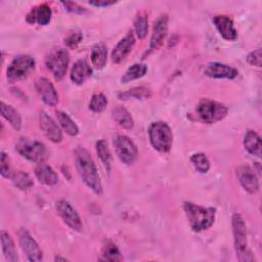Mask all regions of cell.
<instances>
[{"mask_svg":"<svg viewBox=\"0 0 262 262\" xmlns=\"http://www.w3.org/2000/svg\"><path fill=\"white\" fill-rule=\"evenodd\" d=\"M54 260H55V261H59V260H61V261H67L68 259H66V258H60V257H55Z\"/></svg>","mask_w":262,"mask_h":262,"instance_id":"60d3db41","label":"cell"},{"mask_svg":"<svg viewBox=\"0 0 262 262\" xmlns=\"http://www.w3.org/2000/svg\"><path fill=\"white\" fill-rule=\"evenodd\" d=\"M52 16L51 7L47 3H41L33 7L27 14V21L31 25L37 24L40 26H46L50 23Z\"/></svg>","mask_w":262,"mask_h":262,"instance_id":"d6986e66","label":"cell"},{"mask_svg":"<svg viewBox=\"0 0 262 262\" xmlns=\"http://www.w3.org/2000/svg\"><path fill=\"white\" fill-rule=\"evenodd\" d=\"M135 45V37L132 31H130L124 38H122L112 51V60L115 63L121 62L127 57Z\"/></svg>","mask_w":262,"mask_h":262,"instance_id":"e0dca14e","label":"cell"},{"mask_svg":"<svg viewBox=\"0 0 262 262\" xmlns=\"http://www.w3.org/2000/svg\"><path fill=\"white\" fill-rule=\"evenodd\" d=\"M69 61V52L63 48L52 49L45 58L46 68L52 73L56 80L63 78L68 70Z\"/></svg>","mask_w":262,"mask_h":262,"instance_id":"ba28073f","label":"cell"},{"mask_svg":"<svg viewBox=\"0 0 262 262\" xmlns=\"http://www.w3.org/2000/svg\"><path fill=\"white\" fill-rule=\"evenodd\" d=\"M113 143L118 158L126 165H131L135 162L138 156V149L135 143L126 135L118 134L114 136Z\"/></svg>","mask_w":262,"mask_h":262,"instance_id":"9c48e42d","label":"cell"},{"mask_svg":"<svg viewBox=\"0 0 262 262\" xmlns=\"http://www.w3.org/2000/svg\"><path fill=\"white\" fill-rule=\"evenodd\" d=\"M112 117L115 122H117L121 127L130 130L134 126L133 118L131 117L130 113L123 106H116L112 111Z\"/></svg>","mask_w":262,"mask_h":262,"instance_id":"d4e9b609","label":"cell"},{"mask_svg":"<svg viewBox=\"0 0 262 262\" xmlns=\"http://www.w3.org/2000/svg\"><path fill=\"white\" fill-rule=\"evenodd\" d=\"M90 5L95 6V7H108L112 5H115L117 2L116 1H105V0H97V1H89L88 2Z\"/></svg>","mask_w":262,"mask_h":262,"instance_id":"ab89813d","label":"cell"},{"mask_svg":"<svg viewBox=\"0 0 262 262\" xmlns=\"http://www.w3.org/2000/svg\"><path fill=\"white\" fill-rule=\"evenodd\" d=\"M147 72V66L144 63H134L127 69L121 78L122 83H128L130 81L143 77Z\"/></svg>","mask_w":262,"mask_h":262,"instance_id":"83f0119b","label":"cell"},{"mask_svg":"<svg viewBox=\"0 0 262 262\" xmlns=\"http://www.w3.org/2000/svg\"><path fill=\"white\" fill-rule=\"evenodd\" d=\"M107 105V99L102 93H95L92 95L89 102V108L94 113H101Z\"/></svg>","mask_w":262,"mask_h":262,"instance_id":"e575fe53","label":"cell"},{"mask_svg":"<svg viewBox=\"0 0 262 262\" xmlns=\"http://www.w3.org/2000/svg\"><path fill=\"white\" fill-rule=\"evenodd\" d=\"M18 242L23 252L26 254L29 261L37 262L43 259L41 249L27 229L20 228L18 230Z\"/></svg>","mask_w":262,"mask_h":262,"instance_id":"8fae6325","label":"cell"},{"mask_svg":"<svg viewBox=\"0 0 262 262\" xmlns=\"http://www.w3.org/2000/svg\"><path fill=\"white\" fill-rule=\"evenodd\" d=\"M238 181L243 188L249 193H256L259 190V181L255 172L249 166H241L236 170Z\"/></svg>","mask_w":262,"mask_h":262,"instance_id":"2e32d148","label":"cell"},{"mask_svg":"<svg viewBox=\"0 0 262 262\" xmlns=\"http://www.w3.org/2000/svg\"><path fill=\"white\" fill-rule=\"evenodd\" d=\"M92 75V70L84 59L77 60L71 70V80L77 85L83 84Z\"/></svg>","mask_w":262,"mask_h":262,"instance_id":"ffe728a7","label":"cell"},{"mask_svg":"<svg viewBox=\"0 0 262 262\" xmlns=\"http://www.w3.org/2000/svg\"><path fill=\"white\" fill-rule=\"evenodd\" d=\"M35 88L41 99L47 105L54 106L58 102V94L53 86V84L44 77L38 78L35 82Z\"/></svg>","mask_w":262,"mask_h":262,"instance_id":"4fadbf2b","label":"cell"},{"mask_svg":"<svg viewBox=\"0 0 262 262\" xmlns=\"http://www.w3.org/2000/svg\"><path fill=\"white\" fill-rule=\"evenodd\" d=\"M134 30L137 37L142 40L146 37L148 31V19L147 14L144 11H140L137 13L134 20Z\"/></svg>","mask_w":262,"mask_h":262,"instance_id":"1f68e13d","label":"cell"},{"mask_svg":"<svg viewBox=\"0 0 262 262\" xmlns=\"http://www.w3.org/2000/svg\"><path fill=\"white\" fill-rule=\"evenodd\" d=\"M231 225H232L234 249H235L237 259L242 262L254 261L255 258L252 255L251 251L248 249L247 226L244 218L238 213H234L232 215Z\"/></svg>","mask_w":262,"mask_h":262,"instance_id":"3957f363","label":"cell"},{"mask_svg":"<svg viewBox=\"0 0 262 262\" xmlns=\"http://www.w3.org/2000/svg\"><path fill=\"white\" fill-rule=\"evenodd\" d=\"M244 146L247 151L257 158L261 157V138L254 130H248L244 137Z\"/></svg>","mask_w":262,"mask_h":262,"instance_id":"603a6c76","label":"cell"},{"mask_svg":"<svg viewBox=\"0 0 262 262\" xmlns=\"http://www.w3.org/2000/svg\"><path fill=\"white\" fill-rule=\"evenodd\" d=\"M99 260L102 261H121L123 260V257L121 255V252L119 251L118 247L111 241H106V243L103 245L101 254H100Z\"/></svg>","mask_w":262,"mask_h":262,"instance_id":"f1b7e54d","label":"cell"},{"mask_svg":"<svg viewBox=\"0 0 262 262\" xmlns=\"http://www.w3.org/2000/svg\"><path fill=\"white\" fill-rule=\"evenodd\" d=\"M15 150L27 160L38 164L46 161L49 156L47 147L42 142L27 137H21L17 140Z\"/></svg>","mask_w":262,"mask_h":262,"instance_id":"8992f818","label":"cell"},{"mask_svg":"<svg viewBox=\"0 0 262 262\" xmlns=\"http://www.w3.org/2000/svg\"><path fill=\"white\" fill-rule=\"evenodd\" d=\"M55 114H56V118L59 125L61 126V128L67 134H69L70 136H76L79 133L78 126L67 113L62 111H56Z\"/></svg>","mask_w":262,"mask_h":262,"instance_id":"4316f807","label":"cell"},{"mask_svg":"<svg viewBox=\"0 0 262 262\" xmlns=\"http://www.w3.org/2000/svg\"><path fill=\"white\" fill-rule=\"evenodd\" d=\"M39 121H40V129L50 141L54 143H59L62 140V133L58 125L54 122V120L49 115H47L45 112H41Z\"/></svg>","mask_w":262,"mask_h":262,"instance_id":"9a60e30c","label":"cell"},{"mask_svg":"<svg viewBox=\"0 0 262 262\" xmlns=\"http://www.w3.org/2000/svg\"><path fill=\"white\" fill-rule=\"evenodd\" d=\"M190 162L192 163L193 167L195 168V170L200 173H207L210 169V161L207 158V156L205 154L202 152H198V154H193L190 157Z\"/></svg>","mask_w":262,"mask_h":262,"instance_id":"836d02e7","label":"cell"},{"mask_svg":"<svg viewBox=\"0 0 262 262\" xmlns=\"http://www.w3.org/2000/svg\"><path fill=\"white\" fill-rule=\"evenodd\" d=\"M204 74L214 79H234L238 72L235 68L221 62H209L204 68Z\"/></svg>","mask_w":262,"mask_h":262,"instance_id":"5bb4252c","label":"cell"},{"mask_svg":"<svg viewBox=\"0 0 262 262\" xmlns=\"http://www.w3.org/2000/svg\"><path fill=\"white\" fill-rule=\"evenodd\" d=\"M74 158L76 168L79 176L83 182L96 194H101L102 185L100 177L98 175L96 166L89 154V151L83 147L78 146L74 151Z\"/></svg>","mask_w":262,"mask_h":262,"instance_id":"6da1fadb","label":"cell"},{"mask_svg":"<svg viewBox=\"0 0 262 262\" xmlns=\"http://www.w3.org/2000/svg\"><path fill=\"white\" fill-rule=\"evenodd\" d=\"M0 112L1 116L12 126V128L16 131H19L21 128V117L19 113L9 104L1 101L0 104Z\"/></svg>","mask_w":262,"mask_h":262,"instance_id":"7402d4cb","label":"cell"},{"mask_svg":"<svg viewBox=\"0 0 262 262\" xmlns=\"http://www.w3.org/2000/svg\"><path fill=\"white\" fill-rule=\"evenodd\" d=\"M11 180H12L13 185L20 190H28L34 184L31 176L24 171L13 172V174L11 176Z\"/></svg>","mask_w":262,"mask_h":262,"instance_id":"f546056e","label":"cell"},{"mask_svg":"<svg viewBox=\"0 0 262 262\" xmlns=\"http://www.w3.org/2000/svg\"><path fill=\"white\" fill-rule=\"evenodd\" d=\"M35 60L30 55L15 56L7 67L6 77L11 83L27 79L35 70Z\"/></svg>","mask_w":262,"mask_h":262,"instance_id":"52a82bcc","label":"cell"},{"mask_svg":"<svg viewBox=\"0 0 262 262\" xmlns=\"http://www.w3.org/2000/svg\"><path fill=\"white\" fill-rule=\"evenodd\" d=\"M120 99H129V98H135V99H146L151 96V92L146 87H134L132 89H129L125 92L119 93Z\"/></svg>","mask_w":262,"mask_h":262,"instance_id":"d6a6232c","label":"cell"},{"mask_svg":"<svg viewBox=\"0 0 262 262\" xmlns=\"http://www.w3.org/2000/svg\"><path fill=\"white\" fill-rule=\"evenodd\" d=\"M168 15L165 13L161 14L155 21L149 41L148 51H146L145 54H149L151 51L157 50L163 44L168 31Z\"/></svg>","mask_w":262,"mask_h":262,"instance_id":"7c38bea8","label":"cell"},{"mask_svg":"<svg viewBox=\"0 0 262 262\" xmlns=\"http://www.w3.org/2000/svg\"><path fill=\"white\" fill-rule=\"evenodd\" d=\"M35 175L41 183L47 186L55 185L58 181V176L56 172L49 165L44 163H40L37 165V167L35 168Z\"/></svg>","mask_w":262,"mask_h":262,"instance_id":"44dd1931","label":"cell"},{"mask_svg":"<svg viewBox=\"0 0 262 262\" xmlns=\"http://www.w3.org/2000/svg\"><path fill=\"white\" fill-rule=\"evenodd\" d=\"M195 112L203 123L214 124L226 117L228 108L221 102L209 98H202L196 105Z\"/></svg>","mask_w":262,"mask_h":262,"instance_id":"5b68a950","label":"cell"},{"mask_svg":"<svg viewBox=\"0 0 262 262\" xmlns=\"http://www.w3.org/2000/svg\"><path fill=\"white\" fill-rule=\"evenodd\" d=\"M107 59V49L103 43H98L91 50V62L97 70L104 68Z\"/></svg>","mask_w":262,"mask_h":262,"instance_id":"484cf974","label":"cell"},{"mask_svg":"<svg viewBox=\"0 0 262 262\" xmlns=\"http://www.w3.org/2000/svg\"><path fill=\"white\" fill-rule=\"evenodd\" d=\"M0 173L4 178H11L13 174V172H11L9 158L4 151H1V157H0Z\"/></svg>","mask_w":262,"mask_h":262,"instance_id":"d590c367","label":"cell"},{"mask_svg":"<svg viewBox=\"0 0 262 262\" xmlns=\"http://www.w3.org/2000/svg\"><path fill=\"white\" fill-rule=\"evenodd\" d=\"M149 141L152 147L161 152H168L173 142V134L169 125L165 122H154L148 127Z\"/></svg>","mask_w":262,"mask_h":262,"instance_id":"277c9868","label":"cell"},{"mask_svg":"<svg viewBox=\"0 0 262 262\" xmlns=\"http://www.w3.org/2000/svg\"><path fill=\"white\" fill-rule=\"evenodd\" d=\"M83 38V35L81 32L77 31V32H73L71 33L66 39H64V43L68 47L70 48H76L77 45L81 42Z\"/></svg>","mask_w":262,"mask_h":262,"instance_id":"74e56055","label":"cell"},{"mask_svg":"<svg viewBox=\"0 0 262 262\" xmlns=\"http://www.w3.org/2000/svg\"><path fill=\"white\" fill-rule=\"evenodd\" d=\"M213 24L220 36L227 41H234L237 38V31L234 28L232 19L227 15H216L213 17Z\"/></svg>","mask_w":262,"mask_h":262,"instance_id":"ac0fdd59","label":"cell"},{"mask_svg":"<svg viewBox=\"0 0 262 262\" xmlns=\"http://www.w3.org/2000/svg\"><path fill=\"white\" fill-rule=\"evenodd\" d=\"M1 245H2L3 255L7 261H9V262L18 261V257H17L16 251H15L13 239L10 236V234L5 230L1 231Z\"/></svg>","mask_w":262,"mask_h":262,"instance_id":"cb8c5ba5","label":"cell"},{"mask_svg":"<svg viewBox=\"0 0 262 262\" xmlns=\"http://www.w3.org/2000/svg\"><path fill=\"white\" fill-rule=\"evenodd\" d=\"M95 148H96L97 156L99 157L100 161L104 165L105 169L107 171H110L111 170V164H112V154H111V150L108 148V145H107L106 141L103 140V139L98 140L96 142Z\"/></svg>","mask_w":262,"mask_h":262,"instance_id":"4dcf8cb0","label":"cell"},{"mask_svg":"<svg viewBox=\"0 0 262 262\" xmlns=\"http://www.w3.org/2000/svg\"><path fill=\"white\" fill-rule=\"evenodd\" d=\"M247 62L251 66L261 67V49L257 48L256 50L251 51L247 56Z\"/></svg>","mask_w":262,"mask_h":262,"instance_id":"f35d334b","label":"cell"},{"mask_svg":"<svg viewBox=\"0 0 262 262\" xmlns=\"http://www.w3.org/2000/svg\"><path fill=\"white\" fill-rule=\"evenodd\" d=\"M55 209L61 220L73 230L80 231L83 227L82 220L77 213V211L73 208V206L66 200H58L55 203Z\"/></svg>","mask_w":262,"mask_h":262,"instance_id":"30bf717a","label":"cell"},{"mask_svg":"<svg viewBox=\"0 0 262 262\" xmlns=\"http://www.w3.org/2000/svg\"><path fill=\"white\" fill-rule=\"evenodd\" d=\"M183 209L187 217L190 228L200 232L210 228L215 220L216 209L213 207H203L191 202H184Z\"/></svg>","mask_w":262,"mask_h":262,"instance_id":"7a4b0ae2","label":"cell"},{"mask_svg":"<svg viewBox=\"0 0 262 262\" xmlns=\"http://www.w3.org/2000/svg\"><path fill=\"white\" fill-rule=\"evenodd\" d=\"M61 5L64 7L66 10H68L71 13H75V14H85L87 13V9L81 5H79L76 2H71V1H62L60 2Z\"/></svg>","mask_w":262,"mask_h":262,"instance_id":"8d00e7d4","label":"cell"}]
</instances>
